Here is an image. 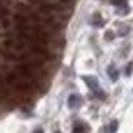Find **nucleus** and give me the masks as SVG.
<instances>
[{"label": "nucleus", "mask_w": 133, "mask_h": 133, "mask_svg": "<svg viewBox=\"0 0 133 133\" xmlns=\"http://www.w3.org/2000/svg\"><path fill=\"white\" fill-rule=\"evenodd\" d=\"M84 82H86L87 87H90V90H92L97 97H102V99L106 97V95H104V92L102 90V87H100V84H99V82L96 80V77H93V76H84Z\"/></svg>", "instance_id": "f257e3e1"}, {"label": "nucleus", "mask_w": 133, "mask_h": 133, "mask_svg": "<svg viewBox=\"0 0 133 133\" xmlns=\"http://www.w3.org/2000/svg\"><path fill=\"white\" fill-rule=\"evenodd\" d=\"M67 106L70 109H77L82 106V96L80 95H70L67 99Z\"/></svg>", "instance_id": "f03ea898"}, {"label": "nucleus", "mask_w": 133, "mask_h": 133, "mask_svg": "<svg viewBox=\"0 0 133 133\" xmlns=\"http://www.w3.org/2000/svg\"><path fill=\"white\" fill-rule=\"evenodd\" d=\"M107 75H109V77L112 79V82H116L119 77V72L116 70L115 64H110L109 67H107Z\"/></svg>", "instance_id": "7ed1b4c3"}, {"label": "nucleus", "mask_w": 133, "mask_h": 133, "mask_svg": "<svg viewBox=\"0 0 133 133\" xmlns=\"http://www.w3.org/2000/svg\"><path fill=\"white\" fill-rule=\"evenodd\" d=\"M117 127H119L117 120H112L109 124H107L106 130H107V133H116V132H117Z\"/></svg>", "instance_id": "20e7f679"}, {"label": "nucleus", "mask_w": 133, "mask_h": 133, "mask_svg": "<svg viewBox=\"0 0 133 133\" xmlns=\"http://www.w3.org/2000/svg\"><path fill=\"white\" fill-rule=\"evenodd\" d=\"M86 130H89V127H86L84 124H82L80 122L75 124V129H73V133H84Z\"/></svg>", "instance_id": "39448f33"}, {"label": "nucleus", "mask_w": 133, "mask_h": 133, "mask_svg": "<svg viewBox=\"0 0 133 133\" xmlns=\"http://www.w3.org/2000/svg\"><path fill=\"white\" fill-rule=\"evenodd\" d=\"M110 3L115 6H122L123 3H126V0H110Z\"/></svg>", "instance_id": "423d86ee"}, {"label": "nucleus", "mask_w": 133, "mask_h": 133, "mask_svg": "<svg viewBox=\"0 0 133 133\" xmlns=\"http://www.w3.org/2000/svg\"><path fill=\"white\" fill-rule=\"evenodd\" d=\"M132 66H133V63H129V66H127V69H126V75L127 76L130 75V72H132Z\"/></svg>", "instance_id": "0eeeda50"}, {"label": "nucleus", "mask_w": 133, "mask_h": 133, "mask_svg": "<svg viewBox=\"0 0 133 133\" xmlns=\"http://www.w3.org/2000/svg\"><path fill=\"white\" fill-rule=\"evenodd\" d=\"M33 133H43V129H42V127H37V129H36Z\"/></svg>", "instance_id": "6e6552de"}, {"label": "nucleus", "mask_w": 133, "mask_h": 133, "mask_svg": "<svg viewBox=\"0 0 133 133\" xmlns=\"http://www.w3.org/2000/svg\"><path fill=\"white\" fill-rule=\"evenodd\" d=\"M55 133H60V132H55Z\"/></svg>", "instance_id": "1a4fd4ad"}]
</instances>
